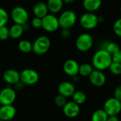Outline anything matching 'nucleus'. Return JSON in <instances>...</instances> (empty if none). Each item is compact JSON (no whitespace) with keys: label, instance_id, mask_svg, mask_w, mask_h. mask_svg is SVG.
Here are the masks:
<instances>
[{"label":"nucleus","instance_id":"nucleus-1","mask_svg":"<svg viewBox=\"0 0 121 121\" xmlns=\"http://www.w3.org/2000/svg\"><path fill=\"white\" fill-rule=\"evenodd\" d=\"M112 55L104 49L96 51L92 58V66L94 69L104 71L109 68L112 63Z\"/></svg>","mask_w":121,"mask_h":121},{"label":"nucleus","instance_id":"nucleus-2","mask_svg":"<svg viewBox=\"0 0 121 121\" xmlns=\"http://www.w3.org/2000/svg\"><path fill=\"white\" fill-rule=\"evenodd\" d=\"M50 48V40L45 35L39 36L33 43L32 51L38 55L45 54Z\"/></svg>","mask_w":121,"mask_h":121},{"label":"nucleus","instance_id":"nucleus-3","mask_svg":"<svg viewBox=\"0 0 121 121\" xmlns=\"http://www.w3.org/2000/svg\"><path fill=\"white\" fill-rule=\"evenodd\" d=\"M60 27L62 28H70L77 21L76 13L71 10H67L63 11L58 17Z\"/></svg>","mask_w":121,"mask_h":121},{"label":"nucleus","instance_id":"nucleus-4","mask_svg":"<svg viewBox=\"0 0 121 121\" xmlns=\"http://www.w3.org/2000/svg\"><path fill=\"white\" fill-rule=\"evenodd\" d=\"M11 16L14 23L21 26L26 24L29 18L28 11L22 6L14 7L11 12Z\"/></svg>","mask_w":121,"mask_h":121},{"label":"nucleus","instance_id":"nucleus-5","mask_svg":"<svg viewBox=\"0 0 121 121\" xmlns=\"http://www.w3.org/2000/svg\"><path fill=\"white\" fill-rule=\"evenodd\" d=\"M79 23L84 29L91 30L95 28L99 23V16L93 12H86L81 16Z\"/></svg>","mask_w":121,"mask_h":121},{"label":"nucleus","instance_id":"nucleus-6","mask_svg":"<svg viewBox=\"0 0 121 121\" xmlns=\"http://www.w3.org/2000/svg\"><path fill=\"white\" fill-rule=\"evenodd\" d=\"M47 32L52 33L58 30L60 23L58 18L52 13H48L42 18V27Z\"/></svg>","mask_w":121,"mask_h":121},{"label":"nucleus","instance_id":"nucleus-7","mask_svg":"<svg viewBox=\"0 0 121 121\" xmlns=\"http://www.w3.org/2000/svg\"><path fill=\"white\" fill-rule=\"evenodd\" d=\"M40 76L33 69H25L20 73V81L24 85H34L39 81Z\"/></svg>","mask_w":121,"mask_h":121},{"label":"nucleus","instance_id":"nucleus-8","mask_svg":"<svg viewBox=\"0 0 121 121\" xmlns=\"http://www.w3.org/2000/svg\"><path fill=\"white\" fill-rule=\"evenodd\" d=\"M103 109L108 116H118L121 111V101L114 97L109 98L105 101Z\"/></svg>","mask_w":121,"mask_h":121},{"label":"nucleus","instance_id":"nucleus-9","mask_svg":"<svg viewBox=\"0 0 121 121\" xmlns=\"http://www.w3.org/2000/svg\"><path fill=\"white\" fill-rule=\"evenodd\" d=\"M94 43L92 36L89 33H82L78 36L76 40V47L81 52L89 50Z\"/></svg>","mask_w":121,"mask_h":121},{"label":"nucleus","instance_id":"nucleus-10","mask_svg":"<svg viewBox=\"0 0 121 121\" xmlns=\"http://www.w3.org/2000/svg\"><path fill=\"white\" fill-rule=\"evenodd\" d=\"M16 99V91L13 88L6 86L0 91V103L1 105H12Z\"/></svg>","mask_w":121,"mask_h":121},{"label":"nucleus","instance_id":"nucleus-11","mask_svg":"<svg viewBox=\"0 0 121 121\" xmlns=\"http://www.w3.org/2000/svg\"><path fill=\"white\" fill-rule=\"evenodd\" d=\"M90 83L96 87L103 86L106 82V77L103 71L94 69L89 76Z\"/></svg>","mask_w":121,"mask_h":121},{"label":"nucleus","instance_id":"nucleus-12","mask_svg":"<svg viewBox=\"0 0 121 121\" xmlns=\"http://www.w3.org/2000/svg\"><path fill=\"white\" fill-rule=\"evenodd\" d=\"M64 115L69 118H74L78 116L80 112V107L78 104L72 101H68L62 108Z\"/></svg>","mask_w":121,"mask_h":121},{"label":"nucleus","instance_id":"nucleus-13","mask_svg":"<svg viewBox=\"0 0 121 121\" xmlns=\"http://www.w3.org/2000/svg\"><path fill=\"white\" fill-rule=\"evenodd\" d=\"M16 114V109L13 105H1L0 107V121L12 120Z\"/></svg>","mask_w":121,"mask_h":121},{"label":"nucleus","instance_id":"nucleus-14","mask_svg":"<svg viewBox=\"0 0 121 121\" xmlns=\"http://www.w3.org/2000/svg\"><path fill=\"white\" fill-rule=\"evenodd\" d=\"M79 63L72 59L67 60L65 62L63 65V70L65 73L72 77L77 76L79 74Z\"/></svg>","mask_w":121,"mask_h":121},{"label":"nucleus","instance_id":"nucleus-15","mask_svg":"<svg viewBox=\"0 0 121 121\" xmlns=\"http://www.w3.org/2000/svg\"><path fill=\"white\" fill-rule=\"evenodd\" d=\"M57 90L59 94L65 96V98L72 96V95L76 91L74 84L72 82L67 81L61 82L58 86Z\"/></svg>","mask_w":121,"mask_h":121},{"label":"nucleus","instance_id":"nucleus-16","mask_svg":"<svg viewBox=\"0 0 121 121\" xmlns=\"http://www.w3.org/2000/svg\"><path fill=\"white\" fill-rule=\"evenodd\" d=\"M4 81L9 85H14L20 82V73L13 69H9L3 73Z\"/></svg>","mask_w":121,"mask_h":121},{"label":"nucleus","instance_id":"nucleus-17","mask_svg":"<svg viewBox=\"0 0 121 121\" xmlns=\"http://www.w3.org/2000/svg\"><path fill=\"white\" fill-rule=\"evenodd\" d=\"M48 11H49L47 4L43 1L36 3L33 8V12L35 15V17L40 18H43L44 16H45L48 13Z\"/></svg>","mask_w":121,"mask_h":121},{"label":"nucleus","instance_id":"nucleus-18","mask_svg":"<svg viewBox=\"0 0 121 121\" xmlns=\"http://www.w3.org/2000/svg\"><path fill=\"white\" fill-rule=\"evenodd\" d=\"M47 6L48 8V11L51 12V13L55 14L59 13L62 7L64 2L62 0H48Z\"/></svg>","mask_w":121,"mask_h":121},{"label":"nucleus","instance_id":"nucleus-19","mask_svg":"<svg viewBox=\"0 0 121 121\" xmlns=\"http://www.w3.org/2000/svg\"><path fill=\"white\" fill-rule=\"evenodd\" d=\"M101 0H84L83 6L88 12H94L101 6Z\"/></svg>","mask_w":121,"mask_h":121},{"label":"nucleus","instance_id":"nucleus-20","mask_svg":"<svg viewBox=\"0 0 121 121\" xmlns=\"http://www.w3.org/2000/svg\"><path fill=\"white\" fill-rule=\"evenodd\" d=\"M24 32L23 26L14 23L9 28V36L13 39H18L23 35Z\"/></svg>","mask_w":121,"mask_h":121},{"label":"nucleus","instance_id":"nucleus-21","mask_svg":"<svg viewBox=\"0 0 121 121\" xmlns=\"http://www.w3.org/2000/svg\"><path fill=\"white\" fill-rule=\"evenodd\" d=\"M72 97V101L79 106L84 104L86 101V95L82 91H75Z\"/></svg>","mask_w":121,"mask_h":121},{"label":"nucleus","instance_id":"nucleus-22","mask_svg":"<svg viewBox=\"0 0 121 121\" xmlns=\"http://www.w3.org/2000/svg\"><path fill=\"white\" fill-rule=\"evenodd\" d=\"M108 118V116L104 109H98L93 113L91 121H106Z\"/></svg>","mask_w":121,"mask_h":121},{"label":"nucleus","instance_id":"nucleus-23","mask_svg":"<svg viewBox=\"0 0 121 121\" xmlns=\"http://www.w3.org/2000/svg\"><path fill=\"white\" fill-rule=\"evenodd\" d=\"M94 69L92 65H90L89 63H83L79 65V74L83 77H89Z\"/></svg>","mask_w":121,"mask_h":121},{"label":"nucleus","instance_id":"nucleus-24","mask_svg":"<svg viewBox=\"0 0 121 121\" xmlns=\"http://www.w3.org/2000/svg\"><path fill=\"white\" fill-rule=\"evenodd\" d=\"M18 49L23 53L30 52L33 50V43L28 40H21L18 43Z\"/></svg>","mask_w":121,"mask_h":121},{"label":"nucleus","instance_id":"nucleus-25","mask_svg":"<svg viewBox=\"0 0 121 121\" xmlns=\"http://www.w3.org/2000/svg\"><path fill=\"white\" fill-rule=\"evenodd\" d=\"M101 49L106 50L108 53L113 55V54H115L120 50V47L117 43L114 42H106L105 43L104 47Z\"/></svg>","mask_w":121,"mask_h":121},{"label":"nucleus","instance_id":"nucleus-26","mask_svg":"<svg viewBox=\"0 0 121 121\" xmlns=\"http://www.w3.org/2000/svg\"><path fill=\"white\" fill-rule=\"evenodd\" d=\"M9 16L7 11L4 9L0 7V27L6 26L9 21Z\"/></svg>","mask_w":121,"mask_h":121},{"label":"nucleus","instance_id":"nucleus-27","mask_svg":"<svg viewBox=\"0 0 121 121\" xmlns=\"http://www.w3.org/2000/svg\"><path fill=\"white\" fill-rule=\"evenodd\" d=\"M108 69L113 74L120 75L121 74V64L118 63V62H112Z\"/></svg>","mask_w":121,"mask_h":121},{"label":"nucleus","instance_id":"nucleus-28","mask_svg":"<svg viewBox=\"0 0 121 121\" xmlns=\"http://www.w3.org/2000/svg\"><path fill=\"white\" fill-rule=\"evenodd\" d=\"M55 104L57 106L60 107V108H63V106L66 104L67 101V98H65V96L58 94L57 96H55Z\"/></svg>","mask_w":121,"mask_h":121},{"label":"nucleus","instance_id":"nucleus-29","mask_svg":"<svg viewBox=\"0 0 121 121\" xmlns=\"http://www.w3.org/2000/svg\"><path fill=\"white\" fill-rule=\"evenodd\" d=\"M9 37V28L6 26L0 27V40H6Z\"/></svg>","mask_w":121,"mask_h":121},{"label":"nucleus","instance_id":"nucleus-30","mask_svg":"<svg viewBox=\"0 0 121 121\" xmlns=\"http://www.w3.org/2000/svg\"><path fill=\"white\" fill-rule=\"evenodd\" d=\"M113 31L116 35L121 37V18L115 22L113 25Z\"/></svg>","mask_w":121,"mask_h":121},{"label":"nucleus","instance_id":"nucleus-31","mask_svg":"<svg viewBox=\"0 0 121 121\" xmlns=\"http://www.w3.org/2000/svg\"><path fill=\"white\" fill-rule=\"evenodd\" d=\"M31 26L35 28H40L42 27V18L34 17L31 21Z\"/></svg>","mask_w":121,"mask_h":121},{"label":"nucleus","instance_id":"nucleus-32","mask_svg":"<svg viewBox=\"0 0 121 121\" xmlns=\"http://www.w3.org/2000/svg\"><path fill=\"white\" fill-rule=\"evenodd\" d=\"M112 60L113 62L121 64V49H120L117 52H116L112 55Z\"/></svg>","mask_w":121,"mask_h":121},{"label":"nucleus","instance_id":"nucleus-33","mask_svg":"<svg viewBox=\"0 0 121 121\" xmlns=\"http://www.w3.org/2000/svg\"><path fill=\"white\" fill-rule=\"evenodd\" d=\"M114 98L121 101V85L118 86L114 90Z\"/></svg>","mask_w":121,"mask_h":121},{"label":"nucleus","instance_id":"nucleus-34","mask_svg":"<svg viewBox=\"0 0 121 121\" xmlns=\"http://www.w3.org/2000/svg\"><path fill=\"white\" fill-rule=\"evenodd\" d=\"M61 36L64 38H67L70 36V30L69 28H62Z\"/></svg>","mask_w":121,"mask_h":121},{"label":"nucleus","instance_id":"nucleus-35","mask_svg":"<svg viewBox=\"0 0 121 121\" xmlns=\"http://www.w3.org/2000/svg\"><path fill=\"white\" fill-rule=\"evenodd\" d=\"M24 86H25V85L20 81V82H17L16 84L13 85V89H14V90H15L16 91H21V90L23 89Z\"/></svg>","mask_w":121,"mask_h":121},{"label":"nucleus","instance_id":"nucleus-36","mask_svg":"<svg viewBox=\"0 0 121 121\" xmlns=\"http://www.w3.org/2000/svg\"><path fill=\"white\" fill-rule=\"evenodd\" d=\"M106 121H120V120L117 117V116H108Z\"/></svg>","mask_w":121,"mask_h":121},{"label":"nucleus","instance_id":"nucleus-37","mask_svg":"<svg viewBox=\"0 0 121 121\" xmlns=\"http://www.w3.org/2000/svg\"><path fill=\"white\" fill-rule=\"evenodd\" d=\"M64 3L67 4H71L72 3H74L75 1V0H62Z\"/></svg>","mask_w":121,"mask_h":121},{"label":"nucleus","instance_id":"nucleus-38","mask_svg":"<svg viewBox=\"0 0 121 121\" xmlns=\"http://www.w3.org/2000/svg\"><path fill=\"white\" fill-rule=\"evenodd\" d=\"M1 106V103H0V107Z\"/></svg>","mask_w":121,"mask_h":121},{"label":"nucleus","instance_id":"nucleus-39","mask_svg":"<svg viewBox=\"0 0 121 121\" xmlns=\"http://www.w3.org/2000/svg\"><path fill=\"white\" fill-rule=\"evenodd\" d=\"M120 11H121V9H120Z\"/></svg>","mask_w":121,"mask_h":121},{"label":"nucleus","instance_id":"nucleus-40","mask_svg":"<svg viewBox=\"0 0 121 121\" xmlns=\"http://www.w3.org/2000/svg\"></svg>","mask_w":121,"mask_h":121},{"label":"nucleus","instance_id":"nucleus-41","mask_svg":"<svg viewBox=\"0 0 121 121\" xmlns=\"http://www.w3.org/2000/svg\"><path fill=\"white\" fill-rule=\"evenodd\" d=\"M101 1H102V0H101Z\"/></svg>","mask_w":121,"mask_h":121}]
</instances>
